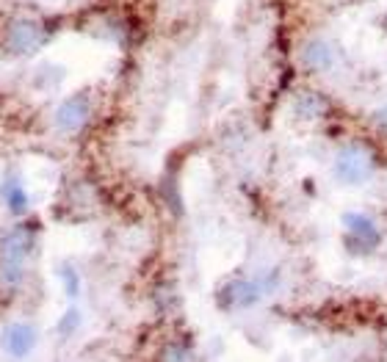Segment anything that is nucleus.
<instances>
[{"instance_id": "nucleus-6", "label": "nucleus", "mask_w": 387, "mask_h": 362, "mask_svg": "<svg viewBox=\"0 0 387 362\" xmlns=\"http://www.w3.org/2000/svg\"><path fill=\"white\" fill-rule=\"evenodd\" d=\"M299 61L307 72H326L334 64V47L326 39H310L301 44Z\"/></svg>"}, {"instance_id": "nucleus-11", "label": "nucleus", "mask_w": 387, "mask_h": 362, "mask_svg": "<svg viewBox=\"0 0 387 362\" xmlns=\"http://www.w3.org/2000/svg\"><path fill=\"white\" fill-rule=\"evenodd\" d=\"M373 124H376L379 130H384V133H387V108L376 111V116H373Z\"/></svg>"}, {"instance_id": "nucleus-4", "label": "nucleus", "mask_w": 387, "mask_h": 362, "mask_svg": "<svg viewBox=\"0 0 387 362\" xmlns=\"http://www.w3.org/2000/svg\"><path fill=\"white\" fill-rule=\"evenodd\" d=\"M91 108H94V102H91L88 91H77V94L66 97V99L55 108L53 124H55L61 133H77V130H83V127L88 124Z\"/></svg>"}, {"instance_id": "nucleus-12", "label": "nucleus", "mask_w": 387, "mask_h": 362, "mask_svg": "<svg viewBox=\"0 0 387 362\" xmlns=\"http://www.w3.org/2000/svg\"><path fill=\"white\" fill-rule=\"evenodd\" d=\"M384 25H387V17H384Z\"/></svg>"}, {"instance_id": "nucleus-5", "label": "nucleus", "mask_w": 387, "mask_h": 362, "mask_svg": "<svg viewBox=\"0 0 387 362\" xmlns=\"http://www.w3.org/2000/svg\"><path fill=\"white\" fill-rule=\"evenodd\" d=\"M260 296H263V287L257 279H232L218 293V298L229 307H252L260 301Z\"/></svg>"}, {"instance_id": "nucleus-2", "label": "nucleus", "mask_w": 387, "mask_h": 362, "mask_svg": "<svg viewBox=\"0 0 387 362\" xmlns=\"http://www.w3.org/2000/svg\"><path fill=\"white\" fill-rule=\"evenodd\" d=\"M373 171H376V158L368 144L351 141V144L340 146V152L334 155V177L346 185H359V182L370 180Z\"/></svg>"}, {"instance_id": "nucleus-3", "label": "nucleus", "mask_w": 387, "mask_h": 362, "mask_svg": "<svg viewBox=\"0 0 387 362\" xmlns=\"http://www.w3.org/2000/svg\"><path fill=\"white\" fill-rule=\"evenodd\" d=\"M343 227H346V249L351 254H368L381 240V232H379L376 221L365 213H346Z\"/></svg>"}, {"instance_id": "nucleus-7", "label": "nucleus", "mask_w": 387, "mask_h": 362, "mask_svg": "<svg viewBox=\"0 0 387 362\" xmlns=\"http://www.w3.org/2000/svg\"><path fill=\"white\" fill-rule=\"evenodd\" d=\"M3 343H6L8 354L22 356V354H28L36 345V326H30V323H11L6 329V334H3Z\"/></svg>"}, {"instance_id": "nucleus-1", "label": "nucleus", "mask_w": 387, "mask_h": 362, "mask_svg": "<svg viewBox=\"0 0 387 362\" xmlns=\"http://www.w3.org/2000/svg\"><path fill=\"white\" fill-rule=\"evenodd\" d=\"M0 36H3V50L8 55H14V58L33 55L44 44V39H47L44 25L39 19H33V17H14V19H8Z\"/></svg>"}, {"instance_id": "nucleus-10", "label": "nucleus", "mask_w": 387, "mask_h": 362, "mask_svg": "<svg viewBox=\"0 0 387 362\" xmlns=\"http://www.w3.org/2000/svg\"><path fill=\"white\" fill-rule=\"evenodd\" d=\"M64 287H66V293H69V298H75L77 296V274L72 271V265H64Z\"/></svg>"}, {"instance_id": "nucleus-9", "label": "nucleus", "mask_w": 387, "mask_h": 362, "mask_svg": "<svg viewBox=\"0 0 387 362\" xmlns=\"http://www.w3.org/2000/svg\"><path fill=\"white\" fill-rule=\"evenodd\" d=\"M0 193H3V199H6L11 213H17V216L28 213V193H25V188H22V182L17 177H8L3 182V188H0Z\"/></svg>"}, {"instance_id": "nucleus-8", "label": "nucleus", "mask_w": 387, "mask_h": 362, "mask_svg": "<svg viewBox=\"0 0 387 362\" xmlns=\"http://www.w3.org/2000/svg\"><path fill=\"white\" fill-rule=\"evenodd\" d=\"M293 111H296V116L312 122V119H323V116H326L329 102H326V97L318 94V91H299V94L293 97Z\"/></svg>"}]
</instances>
